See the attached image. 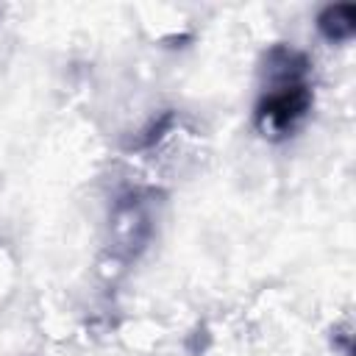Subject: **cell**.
<instances>
[{
  "label": "cell",
  "instance_id": "cell-2",
  "mask_svg": "<svg viewBox=\"0 0 356 356\" xmlns=\"http://www.w3.org/2000/svg\"><path fill=\"white\" fill-rule=\"evenodd\" d=\"M353 22H356V6L350 3L325 6L317 14V31L328 42H348L353 36Z\"/></svg>",
  "mask_w": 356,
  "mask_h": 356
},
{
  "label": "cell",
  "instance_id": "cell-1",
  "mask_svg": "<svg viewBox=\"0 0 356 356\" xmlns=\"http://www.w3.org/2000/svg\"><path fill=\"white\" fill-rule=\"evenodd\" d=\"M273 86L259 97L253 122L270 139H284L309 114L314 92L306 83L309 58L292 47H273L267 56Z\"/></svg>",
  "mask_w": 356,
  "mask_h": 356
}]
</instances>
